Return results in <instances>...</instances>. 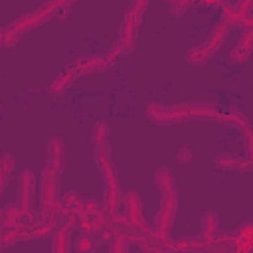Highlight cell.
<instances>
[{
	"label": "cell",
	"mask_w": 253,
	"mask_h": 253,
	"mask_svg": "<svg viewBox=\"0 0 253 253\" xmlns=\"http://www.w3.org/2000/svg\"><path fill=\"white\" fill-rule=\"evenodd\" d=\"M57 172L49 166H45L43 170V180H42V208L43 211L51 210V206L55 204V196H57Z\"/></svg>",
	"instance_id": "2"
},
{
	"label": "cell",
	"mask_w": 253,
	"mask_h": 253,
	"mask_svg": "<svg viewBox=\"0 0 253 253\" xmlns=\"http://www.w3.org/2000/svg\"><path fill=\"white\" fill-rule=\"evenodd\" d=\"M107 140H109V128L105 123H99L93 130V142L95 146H99V144H107Z\"/></svg>",
	"instance_id": "13"
},
{
	"label": "cell",
	"mask_w": 253,
	"mask_h": 253,
	"mask_svg": "<svg viewBox=\"0 0 253 253\" xmlns=\"http://www.w3.org/2000/svg\"><path fill=\"white\" fill-rule=\"evenodd\" d=\"M32 190H34V176L30 172H24L20 176V204L18 208L26 213H30V206H32Z\"/></svg>",
	"instance_id": "5"
},
{
	"label": "cell",
	"mask_w": 253,
	"mask_h": 253,
	"mask_svg": "<svg viewBox=\"0 0 253 253\" xmlns=\"http://www.w3.org/2000/svg\"><path fill=\"white\" fill-rule=\"evenodd\" d=\"M188 6H190L188 2H184V4H174V6H172V14H174V16H180Z\"/></svg>",
	"instance_id": "19"
},
{
	"label": "cell",
	"mask_w": 253,
	"mask_h": 253,
	"mask_svg": "<svg viewBox=\"0 0 253 253\" xmlns=\"http://www.w3.org/2000/svg\"><path fill=\"white\" fill-rule=\"evenodd\" d=\"M18 38H20V32H18L16 28H8V30H4L2 45H4V47H10V45H14V43L18 42Z\"/></svg>",
	"instance_id": "14"
},
{
	"label": "cell",
	"mask_w": 253,
	"mask_h": 253,
	"mask_svg": "<svg viewBox=\"0 0 253 253\" xmlns=\"http://www.w3.org/2000/svg\"><path fill=\"white\" fill-rule=\"evenodd\" d=\"M75 77H77V75H75V69H73V65H71L69 69H65V73H61V75L51 83V91H53V93H61Z\"/></svg>",
	"instance_id": "10"
},
{
	"label": "cell",
	"mask_w": 253,
	"mask_h": 253,
	"mask_svg": "<svg viewBox=\"0 0 253 253\" xmlns=\"http://www.w3.org/2000/svg\"><path fill=\"white\" fill-rule=\"evenodd\" d=\"M249 45H251V32H245L239 45L231 51V59H237V61H243L247 55H249Z\"/></svg>",
	"instance_id": "9"
},
{
	"label": "cell",
	"mask_w": 253,
	"mask_h": 253,
	"mask_svg": "<svg viewBox=\"0 0 253 253\" xmlns=\"http://www.w3.org/2000/svg\"><path fill=\"white\" fill-rule=\"evenodd\" d=\"M210 55H211V51H210L206 45H200V47L190 49V51L186 53V59H188L192 65H202V63H206V61L210 59Z\"/></svg>",
	"instance_id": "8"
},
{
	"label": "cell",
	"mask_w": 253,
	"mask_h": 253,
	"mask_svg": "<svg viewBox=\"0 0 253 253\" xmlns=\"http://www.w3.org/2000/svg\"><path fill=\"white\" fill-rule=\"evenodd\" d=\"M105 67H107V63H105V57L103 55H89V57H83V59H79V61L73 63L75 75H89V73L101 71Z\"/></svg>",
	"instance_id": "4"
},
{
	"label": "cell",
	"mask_w": 253,
	"mask_h": 253,
	"mask_svg": "<svg viewBox=\"0 0 253 253\" xmlns=\"http://www.w3.org/2000/svg\"><path fill=\"white\" fill-rule=\"evenodd\" d=\"M77 249H79V253H89V251L93 249L91 239H89V237H81L79 243H77Z\"/></svg>",
	"instance_id": "18"
},
{
	"label": "cell",
	"mask_w": 253,
	"mask_h": 253,
	"mask_svg": "<svg viewBox=\"0 0 253 253\" xmlns=\"http://www.w3.org/2000/svg\"><path fill=\"white\" fill-rule=\"evenodd\" d=\"M12 170V156L10 154H0V174L6 176Z\"/></svg>",
	"instance_id": "16"
},
{
	"label": "cell",
	"mask_w": 253,
	"mask_h": 253,
	"mask_svg": "<svg viewBox=\"0 0 253 253\" xmlns=\"http://www.w3.org/2000/svg\"><path fill=\"white\" fill-rule=\"evenodd\" d=\"M192 156H194V152L190 150V146H180V150H178V160H180V164H188V162L192 160Z\"/></svg>",
	"instance_id": "17"
},
{
	"label": "cell",
	"mask_w": 253,
	"mask_h": 253,
	"mask_svg": "<svg viewBox=\"0 0 253 253\" xmlns=\"http://www.w3.org/2000/svg\"><path fill=\"white\" fill-rule=\"evenodd\" d=\"M67 237H69V231L67 227L65 229H59L53 237V253H67Z\"/></svg>",
	"instance_id": "12"
},
{
	"label": "cell",
	"mask_w": 253,
	"mask_h": 253,
	"mask_svg": "<svg viewBox=\"0 0 253 253\" xmlns=\"http://www.w3.org/2000/svg\"><path fill=\"white\" fill-rule=\"evenodd\" d=\"M45 152H47V156H49V160H47V166L49 168H53L57 174L63 170V162H65V146H63V142L59 140V138H49L47 140V144H45Z\"/></svg>",
	"instance_id": "3"
},
{
	"label": "cell",
	"mask_w": 253,
	"mask_h": 253,
	"mask_svg": "<svg viewBox=\"0 0 253 253\" xmlns=\"http://www.w3.org/2000/svg\"><path fill=\"white\" fill-rule=\"evenodd\" d=\"M202 231L206 237H211L215 231H217V215L213 211H208L204 215V221H202Z\"/></svg>",
	"instance_id": "11"
},
{
	"label": "cell",
	"mask_w": 253,
	"mask_h": 253,
	"mask_svg": "<svg viewBox=\"0 0 253 253\" xmlns=\"http://www.w3.org/2000/svg\"><path fill=\"white\" fill-rule=\"evenodd\" d=\"M215 166L217 168H239V158H235V156H217V160H215Z\"/></svg>",
	"instance_id": "15"
},
{
	"label": "cell",
	"mask_w": 253,
	"mask_h": 253,
	"mask_svg": "<svg viewBox=\"0 0 253 253\" xmlns=\"http://www.w3.org/2000/svg\"><path fill=\"white\" fill-rule=\"evenodd\" d=\"M188 117H196V119H217L219 111L213 103H190L186 105Z\"/></svg>",
	"instance_id": "6"
},
{
	"label": "cell",
	"mask_w": 253,
	"mask_h": 253,
	"mask_svg": "<svg viewBox=\"0 0 253 253\" xmlns=\"http://www.w3.org/2000/svg\"><path fill=\"white\" fill-rule=\"evenodd\" d=\"M227 30H229V26H227V24H223V22H221V24H217V26L213 28V32L210 34V38H208V42H206L204 45L213 53V51L223 43V40L227 38Z\"/></svg>",
	"instance_id": "7"
},
{
	"label": "cell",
	"mask_w": 253,
	"mask_h": 253,
	"mask_svg": "<svg viewBox=\"0 0 253 253\" xmlns=\"http://www.w3.org/2000/svg\"><path fill=\"white\" fill-rule=\"evenodd\" d=\"M146 115L158 123V125H172V123H184L188 119V111L186 105H178V107H162L156 103H150L146 107Z\"/></svg>",
	"instance_id": "1"
}]
</instances>
